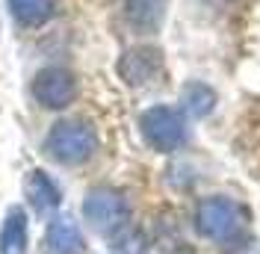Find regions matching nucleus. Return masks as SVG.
I'll return each instance as SVG.
<instances>
[{
    "label": "nucleus",
    "instance_id": "f257e3e1",
    "mask_svg": "<svg viewBox=\"0 0 260 254\" xmlns=\"http://www.w3.org/2000/svg\"><path fill=\"white\" fill-rule=\"evenodd\" d=\"M89 148H92L89 130L74 121H59L48 133V142H45V151L59 163H77L89 154Z\"/></svg>",
    "mask_w": 260,
    "mask_h": 254
},
{
    "label": "nucleus",
    "instance_id": "f03ea898",
    "mask_svg": "<svg viewBox=\"0 0 260 254\" xmlns=\"http://www.w3.org/2000/svg\"><path fill=\"white\" fill-rule=\"evenodd\" d=\"M32 95L42 107L59 110L74 98V80L62 68H45V71H39V77L32 83Z\"/></svg>",
    "mask_w": 260,
    "mask_h": 254
},
{
    "label": "nucleus",
    "instance_id": "7ed1b4c3",
    "mask_svg": "<svg viewBox=\"0 0 260 254\" xmlns=\"http://www.w3.org/2000/svg\"><path fill=\"white\" fill-rule=\"evenodd\" d=\"M27 251V213L12 207L0 228V254H24Z\"/></svg>",
    "mask_w": 260,
    "mask_h": 254
},
{
    "label": "nucleus",
    "instance_id": "20e7f679",
    "mask_svg": "<svg viewBox=\"0 0 260 254\" xmlns=\"http://www.w3.org/2000/svg\"><path fill=\"white\" fill-rule=\"evenodd\" d=\"M53 9H56L53 0H9L12 18L18 24H24V27H39V24L50 21Z\"/></svg>",
    "mask_w": 260,
    "mask_h": 254
},
{
    "label": "nucleus",
    "instance_id": "39448f33",
    "mask_svg": "<svg viewBox=\"0 0 260 254\" xmlns=\"http://www.w3.org/2000/svg\"><path fill=\"white\" fill-rule=\"evenodd\" d=\"M48 248L53 254H80L83 242H80L77 228L68 222V219H56L48 228Z\"/></svg>",
    "mask_w": 260,
    "mask_h": 254
},
{
    "label": "nucleus",
    "instance_id": "423d86ee",
    "mask_svg": "<svg viewBox=\"0 0 260 254\" xmlns=\"http://www.w3.org/2000/svg\"><path fill=\"white\" fill-rule=\"evenodd\" d=\"M27 198L32 201V207H36L39 213L59 204V192H56V186H53L50 177L42 175V172H32L30 175V180H27Z\"/></svg>",
    "mask_w": 260,
    "mask_h": 254
}]
</instances>
